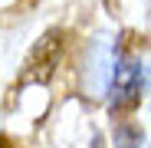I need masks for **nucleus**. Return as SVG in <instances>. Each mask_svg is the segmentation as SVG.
Here are the masks:
<instances>
[{"label":"nucleus","instance_id":"f03ea898","mask_svg":"<svg viewBox=\"0 0 151 148\" xmlns=\"http://www.w3.org/2000/svg\"><path fill=\"white\" fill-rule=\"evenodd\" d=\"M59 49H63V33H59V30H49V33L36 43L33 56H30V79L46 82L49 76H53V69H56V63H59Z\"/></svg>","mask_w":151,"mask_h":148},{"label":"nucleus","instance_id":"7ed1b4c3","mask_svg":"<svg viewBox=\"0 0 151 148\" xmlns=\"http://www.w3.org/2000/svg\"><path fill=\"white\" fill-rule=\"evenodd\" d=\"M118 142H122V148H135V145H141V132L118 129Z\"/></svg>","mask_w":151,"mask_h":148},{"label":"nucleus","instance_id":"f257e3e1","mask_svg":"<svg viewBox=\"0 0 151 148\" xmlns=\"http://www.w3.org/2000/svg\"><path fill=\"white\" fill-rule=\"evenodd\" d=\"M145 86H148V69L145 63H118L115 66V76H112V109H135L145 95Z\"/></svg>","mask_w":151,"mask_h":148}]
</instances>
